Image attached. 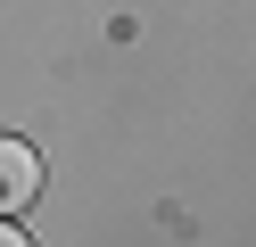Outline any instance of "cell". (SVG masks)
<instances>
[{
  "mask_svg": "<svg viewBox=\"0 0 256 247\" xmlns=\"http://www.w3.org/2000/svg\"><path fill=\"white\" fill-rule=\"evenodd\" d=\"M34 190H42V157L25 140H0V214H25Z\"/></svg>",
  "mask_w": 256,
  "mask_h": 247,
  "instance_id": "cell-1",
  "label": "cell"
},
{
  "mask_svg": "<svg viewBox=\"0 0 256 247\" xmlns=\"http://www.w3.org/2000/svg\"><path fill=\"white\" fill-rule=\"evenodd\" d=\"M0 247H34V239H25V231L8 223V214H0Z\"/></svg>",
  "mask_w": 256,
  "mask_h": 247,
  "instance_id": "cell-2",
  "label": "cell"
}]
</instances>
